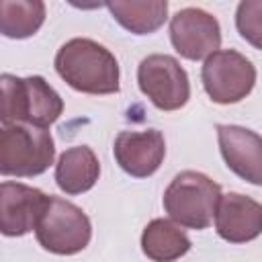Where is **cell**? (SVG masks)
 Returning <instances> with one entry per match:
<instances>
[{
  "label": "cell",
  "mask_w": 262,
  "mask_h": 262,
  "mask_svg": "<svg viewBox=\"0 0 262 262\" xmlns=\"http://www.w3.org/2000/svg\"><path fill=\"white\" fill-rule=\"evenodd\" d=\"M49 196L20 182H0V233L20 237L35 229Z\"/></svg>",
  "instance_id": "9"
},
{
  "label": "cell",
  "mask_w": 262,
  "mask_h": 262,
  "mask_svg": "<svg viewBox=\"0 0 262 262\" xmlns=\"http://www.w3.org/2000/svg\"><path fill=\"white\" fill-rule=\"evenodd\" d=\"M61 113L63 100L45 78L0 74V123L47 129Z\"/></svg>",
  "instance_id": "2"
},
{
  "label": "cell",
  "mask_w": 262,
  "mask_h": 262,
  "mask_svg": "<svg viewBox=\"0 0 262 262\" xmlns=\"http://www.w3.org/2000/svg\"><path fill=\"white\" fill-rule=\"evenodd\" d=\"M100 176V162L88 145L68 147L55 164V184L66 194L88 192Z\"/></svg>",
  "instance_id": "13"
},
{
  "label": "cell",
  "mask_w": 262,
  "mask_h": 262,
  "mask_svg": "<svg viewBox=\"0 0 262 262\" xmlns=\"http://www.w3.org/2000/svg\"><path fill=\"white\" fill-rule=\"evenodd\" d=\"M221 186L196 170L178 172L164 190V209L172 221L188 229H207L213 223Z\"/></svg>",
  "instance_id": "3"
},
{
  "label": "cell",
  "mask_w": 262,
  "mask_h": 262,
  "mask_svg": "<svg viewBox=\"0 0 262 262\" xmlns=\"http://www.w3.org/2000/svg\"><path fill=\"white\" fill-rule=\"evenodd\" d=\"M113 154L123 172L133 178H147L162 166L166 141L158 129L121 131L115 137Z\"/></svg>",
  "instance_id": "10"
},
{
  "label": "cell",
  "mask_w": 262,
  "mask_h": 262,
  "mask_svg": "<svg viewBox=\"0 0 262 262\" xmlns=\"http://www.w3.org/2000/svg\"><path fill=\"white\" fill-rule=\"evenodd\" d=\"M203 88L217 104H233L244 100L256 84L254 63L235 49H217L201 70Z\"/></svg>",
  "instance_id": "6"
},
{
  "label": "cell",
  "mask_w": 262,
  "mask_h": 262,
  "mask_svg": "<svg viewBox=\"0 0 262 262\" xmlns=\"http://www.w3.org/2000/svg\"><path fill=\"white\" fill-rule=\"evenodd\" d=\"M217 235L229 244H246L262 231V205L246 194H221L215 211Z\"/></svg>",
  "instance_id": "12"
},
{
  "label": "cell",
  "mask_w": 262,
  "mask_h": 262,
  "mask_svg": "<svg viewBox=\"0 0 262 262\" xmlns=\"http://www.w3.org/2000/svg\"><path fill=\"white\" fill-rule=\"evenodd\" d=\"M137 84L149 102L160 111H178L190 98L186 70L176 57L166 53H151L139 61Z\"/></svg>",
  "instance_id": "7"
},
{
  "label": "cell",
  "mask_w": 262,
  "mask_h": 262,
  "mask_svg": "<svg viewBox=\"0 0 262 262\" xmlns=\"http://www.w3.org/2000/svg\"><path fill=\"white\" fill-rule=\"evenodd\" d=\"M35 235L43 250L57 256H72L90 244L92 225L78 205L49 194L47 207L35 225Z\"/></svg>",
  "instance_id": "5"
},
{
  "label": "cell",
  "mask_w": 262,
  "mask_h": 262,
  "mask_svg": "<svg viewBox=\"0 0 262 262\" xmlns=\"http://www.w3.org/2000/svg\"><path fill=\"white\" fill-rule=\"evenodd\" d=\"M141 250L151 262H174L190 250V239L170 219H151L141 233Z\"/></svg>",
  "instance_id": "14"
},
{
  "label": "cell",
  "mask_w": 262,
  "mask_h": 262,
  "mask_svg": "<svg viewBox=\"0 0 262 262\" xmlns=\"http://www.w3.org/2000/svg\"><path fill=\"white\" fill-rule=\"evenodd\" d=\"M170 41L184 59H207L221 45L219 20L203 8H182L170 18Z\"/></svg>",
  "instance_id": "8"
},
{
  "label": "cell",
  "mask_w": 262,
  "mask_h": 262,
  "mask_svg": "<svg viewBox=\"0 0 262 262\" xmlns=\"http://www.w3.org/2000/svg\"><path fill=\"white\" fill-rule=\"evenodd\" d=\"M55 158L53 137L33 125H6L0 129V174L33 178L43 174Z\"/></svg>",
  "instance_id": "4"
},
{
  "label": "cell",
  "mask_w": 262,
  "mask_h": 262,
  "mask_svg": "<svg viewBox=\"0 0 262 262\" xmlns=\"http://www.w3.org/2000/svg\"><path fill=\"white\" fill-rule=\"evenodd\" d=\"M113 18L133 35L156 33L168 18L166 0H115L104 4Z\"/></svg>",
  "instance_id": "15"
},
{
  "label": "cell",
  "mask_w": 262,
  "mask_h": 262,
  "mask_svg": "<svg viewBox=\"0 0 262 262\" xmlns=\"http://www.w3.org/2000/svg\"><path fill=\"white\" fill-rule=\"evenodd\" d=\"M235 25L239 35L246 41H250L256 49L262 47V2L260 0L239 2L235 12Z\"/></svg>",
  "instance_id": "17"
},
{
  "label": "cell",
  "mask_w": 262,
  "mask_h": 262,
  "mask_svg": "<svg viewBox=\"0 0 262 262\" xmlns=\"http://www.w3.org/2000/svg\"><path fill=\"white\" fill-rule=\"evenodd\" d=\"M217 141L225 166L248 180L250 184H262V137L239 125H217Z\"/></svg>",
  "instance_id": "11"
},
{
  "label": "cell",
  "mask_w": 262,
  "mask_h": 262,
  "mask_svg": "<svg viewBox=\"0 0 262 262\" xmlns=\"http://www.w3.org/2000/svg\"><path fill=\"white\" fill-rule=\"evenodd\" d=\"M47 8L41 0H0V35L27 39L45 23Z\"/></svg>",
  "instance_id": "16"
},
{
  "label": "cell",
  "mask_w": 262,
  "mask_h": 262,
  "mask_svg": "<svg viewBox=\"0 0 262 262\" xmlns=\"http://www.w3.org/2000/svg\"><path fill=\"white\" fill-rule=\"evenodd\" d=\"M55 72L74 90L84 94L119 92V61L98 41L76 37L66 41L55 53Z\"/></svg>",
  "instance_id": "1"
}]
</instances>
